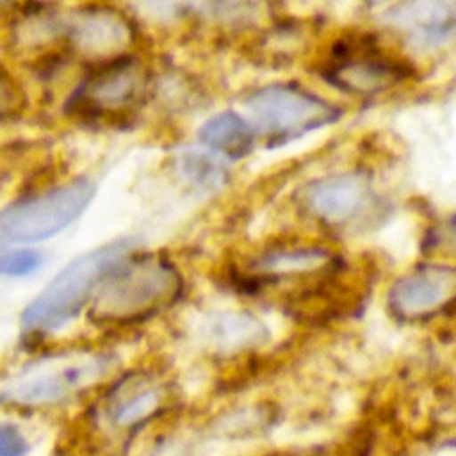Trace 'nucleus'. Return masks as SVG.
I'll return each mask as SVG.
<instances>
[{
    "instance_id": "nucleus-1",
    "label": "nucleus",
    "mask_w": 456,
    "mask_h": 456,
    "mask_svg": "<svg viewBox=\"0 0 456 456\" xmlns=\"http://www.w3.org/2000/svg\"><path fill=\"white\" fill-rule=\"evenodd\" d=\"M183 289V277L169 258L157 253L130 256L101 282L90 319L103 325L142 322L175 304Z\"/></svg>"
},
{
    "instance_id": "nucleus-2",
    "label": "nucleus",
    "mask_w": 456,
    "mask_h": 456,
    "mask_svg": "<svg viewBox=\"0 0 456 456\" xmlns=\"http://www.w3.org/2000/svg\"><path fill=\"white\" fill-rule=\"evenodd\" d=\"M149 84L148 69L135 54L92 66L69 97L66 114L86 125L127 126L145 102Z\"/></svg>"
},
{
    "instance_id": "nucleus-3",
    "label": "nucleus",
    "mask_w": 456,
    "mask_h": 456,
    "mask_svg": "<svg viewBox=\"0 0 456 456\" xmlns=\"http://www.w3.org/2000/svg\"><path fill=\"white\" fill-rule=\"evenodd\" d=\"M138 240L121 239L69 264L22 314L25 330L49 332L81 312L105 277L134 249Z\"/></svg>"
},
{
    "instance_id": "nucleus-4",
    "label": "nucleus",
    "mask_w": 456,
    "mask_h": 456,
    "mask_svg": "<svg viewBox=\"0 0 456 456\" xmlns=\"http://www.w3.org/2000/svg\"><path fill=\"white\" fill-rule=\"evenodd\" d=\"M245 105L268 138V148H279L341 117L340 108L292 84L261 87Z\"/></svg>"
},
{
    "instance_id": "nucleus-5",
    "label": "nucleus",
    "mask_w": 456,
    "mask_h": 456,
    "mask_svg": "<svg viewBox=\"0 0 456 456\" xmlns=\"http://www.w3.org/2000/svg\"><path fill=\"white\" fill-rule=\"evenodd\" d=\"M95 185L78 178L0 212V242H36L68 228L89 207Z\"/></svg>"
},
{
    "instance_id": "nucleus-6",
    "label": "nucleus",
    "mask_w": 456,
    "mask_h": 456,
    "mask_svg": "<svg viewBox=\"0 0 456 456\" xmlns=\"http://www.w3.org/2000/svg\"><path fill=\"white\" fill-rule=\"evenodd\" d=\"M109 368L108 356L87 352L45 359L23 370L4 389V399L18 405L52 404L92 386Z\"/></svg>"
},
{
    "instance_id": "nucleus-7",
    "label": "nucleus",
    "mask_w": 456,
    "mask_h": 456,
    "mask_svg": "<svg viewBox=\"0 0 456 456\" xmlns=\"http://www.w3.org/2000/svg\"><path fill=\"white\" fill-rule=\"evenodd\" d=\"M412 74L410 65L386 54L372 36L341 39L330 52L322 77L333 86L356 95L386 92Z\"/></svg>"
},
{
    "instance_id": "nucleus-8",
    "label": "nucleus",
    "mask_w": 456,
    "mask_h": 456,
    "mask_svg": "<svg viewBox=\"0 0 456 456\" xmlns=\"http://www.w3.org/2000/svg\"><path fill=\"white\" fill-rule=\"evenodd\" d=\"M65 41L73 58L89 69L133 54L135 30L124 12L113 7L87 6L65 26Z\"/></svg>"
},
{
    "instance_id": "nucleus-9",
    "label": "nucleus",
    "mask_w": 456,
    "mask_h": 456,
    "mask_svg": "<svg viewBox=\"0 0 456 456\" xmlns=\"http://www.w3.org/2000/svg\"><path fill=\"white\" fill-rule=\"evenodd\" d=\"M376 196L364 173L348 172L308 183L303 193L306 213L322 225L346 228L370 212Z\"/></svg>"
},
{
    "instance_id": "nucleus-10",
    "label": "nucleus",
    "mask_w": 456,
    "mask_h": 456,
    "mask_svg": "<svg viewBox=\"0 0 456 456\" xmlns=\"http://www.w3.org/2000/svg\"><path fill=\"white\" fill-rule=\"evenodd\" d=\"M456 273L452 266L423 264L392 285L388 306L395 317L423 320L452 304Z\"/></svg>"
},
{
    "instance_id": "nucleus-11",
    "label": "nucleus",
    "mask_w": 456,
    "mask_h": 456,
    "mask_svg": "<svg viewBox=\"0 0 456 456\" xmlns=\"http://www.w3.org/2000/svg\"><path fill=\"white\" fill-rule=\"evenodd\" d=\"M101 402L97 408L101 427L113 434H129L159 413L164 391L146 373L134 372L114 384Z\"/></svg>"
},
{
    "instance_id": "nucleus-12",
    "label": "nucleus",
    "mask_w": 456,
    "mask_h": 456,
    "mask_svg": "<svg viewBox=\"0 0 456 456\" xmlns=\"http://www.w3.org/2000/svg\"><path fill=\"white\" fill-rule=\"evenodd\" d=\"M389 18L429 42L447 39L455 26L453 4L444 2L400 4L399 9L392 12Z\"/></svg>"
},
{
    "instance_id": "nucleus-13",
    "label": "nucleus",
    "mask_w": 456,
    "mask_h": 456,
    "mask_svg": "<svg viewBox=\"0 0 456 456\" xmlns=\"http://www.w3.org/2000/svg\"><path fill=\"white\" fill-rule=\"evenodd\" d=\"M200 140L208 149L220 151L228 159H240L252 151V127L234 111H224L202 125Z\"/></svg>"
},
{
    "instance_id": "nucleus-14",
    "label": "nucleus",
    "mask_w": 456,
    "mask_h": 456,
    "mask_svg": "<svg viewBox=\"0 0 456 456\" xmlns=\"http://www.w3.org/2000/svg\"><path fill=\"white\" fill-rule=\"evenodd\" d=\"M210 343L223 351H239L261 346L269 338L265 325L244 312H228L210 319Z\"/></svg>"
},
{
    "instance_id": "nucleus-15",
    "label": "nucleus",
    "mask_w": 456,
    "mask_h": 456,
    "mask_svg": "<svg viewBox=\"0 0 456 456\" xmlns=\"http://www.w3.org/2000/svg\"><path fill=\"white\" fill-rule=\"evenodd\" d=\"M181 167L189 180L204 188H218L228 175L224 159L209 149L186 148L181 154Z\"/></svg>"
},
{
    "instance_id": "nucleus-16",
    "label": "nucleus",
    "mask_w": 456,
    "mask_h": 456,
    "mask_svg": "<svg viewBox=\"0 0 456 456\" xmlns=\"http://www.w3.org/2000/svg\"><path fill=\"white\" fill-rule=\"evenodd\" d=\"M44 263L41 253L36 250H15L0 255V274L22 277L33 273Z\"/></svg>"
},
{
    "instance_id": "nucleus-17",
    "label": "nucleus",
    "mask_w": 456,
    "mask_h": 456,
    "mask_svg": "<svg viewBox=\"0 0 456 456\" xmlns=\"http://www.w3.org/2000/svg\"><path fill=\"white\" fill-rule=\"evenodd\" d=\"M25 103L22 87L9 73L0 69V119L17 116L23 110Z\"/></svg>"
},
{
    "instance_id": "nucleus-18",
    "label": "nucleus",
    "mask_w": 456,
    "mask_h": 456,
    "mask_svg": "<svg viewBox=\"0 0 456 456\" xmlns=\"http://www.w3.org/2000/svg\"><path fill=\"white\" fill-rule=\"evenodd\" d=\"M28 444L20 429L0 426V456H25Z\"/></svg>"
}]
</instances>
